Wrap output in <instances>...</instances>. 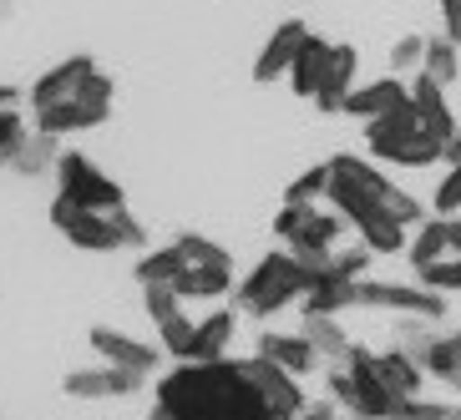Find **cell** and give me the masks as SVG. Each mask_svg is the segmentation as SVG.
<instances>
[{
	"mask_svg": "<svg viewBox=\"0 0 461 420\" xmlns=\"http://www.w3.org/2000/svg\"><path fill=\"white\" fill-rule=\"evenodd\" d=\"M188 299L177 294L173 284H142V309H148V319L152 325H163V319H173L177 309H183Z\"/></svg>",
	"mask_w": 461,
	"mask_h": 420,
	"instance_id": "cell-35",
	"label": "cell"
},
{
	"mask_svg": "<svg viewBox=\"0 0 461 420\" xmlns=\"http://www.w3.org/2000/svg\"><path fill=\"white\" fill-rule=\"evenodd\" d=\"M380 360V375H385V385L395 390V400H411V395H426V365H420L416 354H406L401 344H385V350H375Z\"/></svg>",
	"mask_w": 461,
	"mask_h": 420,
	"instance_id": "cell-22",
	"label": "cell"
},
{
	"mask_svg": "<svg viewBox=\"0 0 461 420\" xmlns=\"http://www.w3.org/2000/svg\"><path fill=\"white\" fill-rule=\"evenodd\" d=\"M325 395L335 400L345 416L360 420H391L395 416V390L380 375V360L370 344H350V354L339 365H325Z\"/></svg>",
	"mask_w": 461,
	"mask_h": 420,
	"instance_id": "cell-4",
	"label": "cell"
},
{
	"mask_svg": "<svg viewBox=\"0 0 461 420\" xmlns=\"http://www.w3.org/2000/svg\"><path fill=\"white\" fill-rule=\"evenodd\" d=\"M355 299H360V309H380V314H395V319H431V325L447 319V294H436V289H426V284L360 279V284H355Z\"/></svg>",
	"mask_w": 461,
	"mask_h": 420,
	"instance_id": "cell-9",
	"label": "cell"
},
{
	"mask_svg": "<svg viewBox=\"0 0 461 420\" xmlns=\"http://www.w3.org/2000/svg\"><path fill=\"white\" fill-rule=\"evenodd\" d=\"M411 102V82H401V76H375V82H360L350 96H345V117H355V122H375V117H385V112L406 107Z\"/></svg>",
	"mask_w": 461,
	"mask_h": 420,
	"instance_id": "cell-16",
	"label": "cell"
},
{
	"mask_svg": "<svg viewBox=\"0 0 461 420\" xmlns=\"http://www.w3.org/2000/svg\"><path fill=\"white\" fill-rule=\"evenodd\" d=\"M345 228H350L345 213L320 208V203H279V213H274V238L285 248H294L314 273H330V254L339 248Z\"/></svg>",
	"mask_w": 461,
	"mask_h": 420,
	"instance_id": "cell-6",
	"label": "cell"
},
{
	"mask_svg": "<svg viewBox=\"0 0 461 420\" xmlns=\"http://www.w3.org/2000/svg\"><path fill=\"white\" fill-rule=\"evenodd\" d=\"M137 284H177V273H183V248L177 244H163V248H142L132 264Z\"/></svg>",
	"mask_w": 461,
	"mask_h": 420,
	"instance_id": "cell-28",
	"label": "cell"
},
{
	"mask_svg": "<svg viewBox=\"0 0 461 420\" xmlns=\"http://www.w3.org/2000/svg\"><path fill=\"white\" fill-rule=\"evenodd\" d=\"M330 198V163H314L285 188V203H325Z\"/></svg>",
	"mask_w": 461,
	"mask_h": 420,
	"instance_id": "cell-31",
	"label": "cell"
},
{
	"mask_svg": "<svg viewBox=\"0 0 461 420\" xmlns=\"http://www.w3.org/2000/svg\"><path fill=\"white\" fill-rule=\"evenodd\" d=\"M239 319H244L239 309L203 314V319H198V329H193V354H188V360H198V365H208V360H229L233 335H239Z\"/></svg>",
	"mask_w": 461,
	"mask_h": 420,
	"instance_id": "cell-20",
	"label": "cell"
},
{
	"mask_svg": "<svg viewBox=\"0 0 461 420\" xmlns=\"http://www.w3.org/2000/svg\"><path fill=\"white\" fill-rule=\"evenodd\" d=\"M96 56H67V61H56L51 71H41L36 82H31V92H26V107L31 112H41V107H51V102H61L67 92H77L82 82H92L96 76Z\"/></svg>",
	"mask_w": 461,
	"mask_h": 420,
	"instance_id": "cell-15",
	"label": "cell"
},
{
	"mask_svg": "<svg viewBox=\"0 0 461 420\" xmlns=\"http://www.w3.org/2000/svg\"><path fill=\"white\" fill-rule=\"evenodd\" d=\"M416 284L436 289V294H461V254H447L426 269H416Z\"/></svg>",
	"mask_w": 461,
	"mask_h": 420,
	"instance_id": "cell-32",
	"label": "cell"
},
{
	"mask_svg": "<svg viewBox=\"0 0 461 420\" xmlns=\"http://www.w3.org/2000/svg\"><path fill=\"white\" fill-rule=\"evenodd\" d=\"M355 76H360V51L345 41H335V56H330V71H325V86H320V96H314V112H325V117H335V112H345V96L355 92Z\"/></svg>",
	"mask_w": 461,
	"mask_h": 420,
	"instance_id": "cell-19",
	"label": "cell"
},
{
	"mask_svg": "<svg viewBox=\"0 0 461 420\" xmlns=\"http://www.w3.org/2000/svg\"><path fill=\"white\" fill-rule=\"evenodd\" d=\"M314 279H320V273H314L294 248H274V254H264L254 269L239 279L233 309L244 314V319H274V314L304 304V294L314 289Z\"/></svg>",
	"mask_w": 461,
	"mask_h": 420,
	"instance_id": "cell-2",
	"label": "cell"
},
{
	"mask_svg": "<svg viewBox=\"0 0 461 420\" xmlns=\"http://www.w3.org/2000/svg\"><path fill=\"white\" fill-rule=\"evenodd\" d=\"M249 385L244 360H177L158 390H152V420H218L229 410V400Z\"/></svg>",
	"mask_w": 461,
	"mask_h": 420,
	"instance_id": "cell-1",
	"label": "cell"
},
{
	"mask_svg": "<svg viewBox=\"0 0 461 420\" xmlns=\"http://www.w3.org/2000/svg\"><path fill=\"white\" fill-rule=\"evenodd\" d=\"M436 5H441V31L461 46V0H436Z\"/></svg>",
	"mask_w": 461,
	"mask_h": 420,
	"instance_id": "cell-40",
	"label": "cell"
},
{
	"mask_svg": "<svg viewBox=\"0 0 461 420\" xmlns=\"http://www.w3.org/2000/svg\"><path fill=\"white\" fill-rule=\"evenodd\" d=\"M420 365H426V375H431L441 390L461 395V325L456 329H436L431 350H426Z\"/></svg>",
	"mask_w": 461,
	"mask_h": 420,
	"instance_id": "cell-24",
	"label": "cell"
},
{
	"mask_svg": "<svg viewBox=\"0 0 461 420\" xmlns=\"http://www.w3.org/2000/svg\"><path fill=\"white\" fill-rule=\"evenodd\" d=\"M56 192H67V198H77V203H86V208H102V213L127 208L122 183H117L112 173H102V167L77 147H67L61 157H56Z\"/></svg>",
	"mask_w": 461,
	"mask_h": 420,
	"instance_id": "cell-8",
	"label": "cell"
},
{
	"mask_svg": "<svg viewBox=\"0 0 461 420\" xmlns=\"http://www.w3.org/2000/svg\"><path fill=\"white\" fill-rule=\"evenodd\" d=\"M355 284H360V279L320 273V279H314V289L304 294V304H299V309H304V314H335V319H345L350 309H360V299H355Z\"/></svg>",
	"mask_w": 461,
	"mask_h": 420,
	"instance_id": "cell-25",
	"label": "cell"
},
{
	"mask_svg": "<svg viewBox=\"0 0 461 420\" xmlns=\"http://www.w3.org/2000/svg\"><path fill=\"white\" fill-rule=\"evenodd\" d=\"M420 61H426V36H401V41L391 46V71L395 76L420 71Z\"/></svg>",
	"mask_w": 461,
	"mask_h": 420,
	"instance_id": "cell-37",
	"label": "cell"
},
{
	"mask_svg": "<svg viewBox=\"0 0 461 420\" xmlns=\"http://www.w3.org/2000/svg\"><path fill=\"white\" fill-rule=\"evenodd\" d=\"M56 142H61V137H46V132H36V127H31V137L21 142V152H15L11 173H15V177L56 173V157H61V147H56Z\"/></svg>",
	"mask_w": 461,
	"mask_h": 420,
	"instance_id": "cell-27",
	"label": "cell"
},
{
	"mask_svg": "<svg viewBox=\"0 0 461 420\" xmlns=\"http://www.w3.org/2000/svg\"><path fill=\"white\" fill-rule=\"evenodd\" d=\"M366 147L375 163H391V167H431V163H447V142L431 137L420 127V112L416 102L385 112L375 122H366Z\"/></svg>",
	"mask_w": 461,
	"mask_h": 420,
	"instance_id": "cell-5",
	"label": "cell"
},
{
	"mask_svg": "<svg viewBox=\"0 0 461 420\" xmlns=\"http://www.w3.org/2000/svg\"><path fill=\"white\" fill-rule=\"evenodd\" d=\"M391 420H406V416H391Z\"/></svg>",
	"mask_w": 461,
	"mask_h": 420,
	"instance_id": "cell-43",
	"label": "cell"
},
{
	"mask_svg": "<svg viewBox=\"0 0 461 420\" xmlns=\"http://www.w3.org/2000/svg\"><path fill=\"white\" fill-rule=\"evenodd\" d=\"M451 406H441V400H426V395H411V400H401L395 406V416H406V420H447Z\"/></svg>",
	"mask_w": 461,
	"mask_h": 420,
	"instance_id": "cell-38",
	"label": "cell"
},
{
	"mask_svg": "<svg viewBox=\"0 0 461 420\" xmlns=\"http://www.w3.org/2000/svg\"><path fill=\"white\" fill-rule=\"evenodd\" d=\"M148 385V375H137V370H122V365H82L71 370L67 380H61V390L71 395V400H122V395H137Z\"/></svg>",
	"mask_w": 461,
	"mask_h": 420,
	"instance_id": "cell-11",
	"label": "cell"
},
{
	"mask_svg": "<svg viewBox=\"0 0 461 420\" xmlns=\"http://www.w3.org/2000/svg\"><path fill=\"white\" fill-rule=\"evenodd\" d=\"M447 420H461V406H451V410H447Z\"/></svg>",
	"mask_w": 461,
	"mask_h": 420,
	"instance_id": "cell-42",
	"label": "cell"
},
{
	"mask_svg": "<svg viewBox=\"0 0 461 420\" xmlns=\"http://www.w3.org/2000/svg\"><path fill=\"white\" fill-rule=\"evenodd\" d=\"M51 228L67 238L71 248L82 254H117V248H148V228L137 223L132 208H117V213H102V208H86L67 192L51 198Z\"/></svg>",
	"mask_w": 461,
	"mask_h": 420,
	"instance_id": "cell-3",
	"label": "cell"
},
{
	"mask_svg": "<svg viewBox=\"0 0 461 420\" xmlns=\"http://www.w3.org/2000/svg\"><path fill=\"white\" fill-rule=\"evenodd\" d=\"M86 344H92L96 360L122 365V370H137V375H152V370L163 365V344H148V339L127 335V329H112V325H92Z\"/></svg>",
	"mask_w": 461,
	"mask_h": 420,
	"instance_id": "cell-10",
	"label": "cell"
},
{
	"mask_svg": "<svg viewBox=\"0 0 461 420\" xmlns=\"http://www.w3.org/2000/svg\"><path fill=\"white\" fill-rule=\"evenodd\" d=\"M304 36H310V26H304L299 15L279 21V26L269 31V41L258 46V56H254V82L258 86H274L279 76H289V67H294V56H299V46H304Z\"/></svg>",
	"mask_w": 461,
	"mask_h": 420,
	"instance_id": "cell-14",
	"label": "cell"
},
{
	"mask_svg": "<svg viewBox=\"0 0 461 420\" xmlns=\"http://www.w3.org/2000/svg\"><path fill=\"white\" fill-rule=\"evenodd\" d=\"M299 420H360V416H345V410H339L335 400L325 395V400H310V410H304Z\"/></svg>",
	"mask_w": 461,
	"mask_h": 420,
	"instance_id": "cell-39",
	"label": "cell"
},
{
	"mask_svg": "<svg viewBox=\"0 0 461 420\" xmlns=\"http://www.w3.org/2000/svg\"><path fill=\"white\" fill-rule=\"evenodd\" d=\"M193 329H198V319H188V309H177L173 319L158 325V344H163L167 360H188L193 354Z\"/></svg>",
	"mask_w": 461,
	"mask_h": 420,
	"instance_id": "cell-30",
	"label": "cell"
},
{
	"mask_svg": "<svg viewBox=\"0 0 461 420\" xmlns=\"http://www.w3.org/2000/svg\"><path fill=\"white\" fill-rule=\"evenodd\" d=\"M411 102H416V112H420V127H426L431 137H441V142H451V137L461 132L456 112L447 107V86H441V82H431L426 71H416V76H411Z\"/></svg>",
	"mask_w": 461,
	"mask_h": 420,
	"instance_id": "cell-17",
	"label": "cell"
},
{
	"mask_svg": "<svg viewBox=\"0 0 461 420\" xmlns=\"http://www.w3.org/2000/svg\"><path fill=\"white\" fill-rule=\"evenodd\" d=\"M431 213H441V218L461 213V163H451L447 173H441V183H436V192H431Z\"/></svg>",
	"mask_w": 461,
	"mask_h": 420,
	"instance_id": "cell-36",
	"label": "cell"
},
{
	"mask_svg": "<svg viewBox=\"0 0 461 420\" xmlns=\"http://www.w3.org/2000/svg\"><path fill=\"white\" fill-rule=\"evenodd\" d=\"M112 102H117V82H112L107 71H96L92 82H82L77 92H67L61 102L51 107L31 112V127L46 137H77V132H92L112 117Z\"/></svg>",
	"mask_w": 461,
	"mask_h": 420,
	"instance_id": "cell-7",
	"label": "cell"
},
{
	"mask_svg": "<svg viewBox=\"0 0 461 420\" xmlns=\"http://www.w3.org/2000/svg\"><path fill=\"white\" fill-rule=\"evenodd\" d=\"M304 335H310V344L320 354H325V365H339L345 354H350V329L339 325L335 314H304Z\"/></svg>",
	"mask_w": 461,
	"mask_h": 420,
	"instance_id": "cell-26",
	"label": "cell"
},
{
	"mask_svg": "<svg viewBox=\"0 0 461 420\" xmlns=\"http://www.w3.org/2000/svg\"><path fill=\"white\" fill-rule=\"evenodd\" d=\"M26 92L11 82H0V167L15 163V152H21V142L31 137V122H26Z\"/></svg>",
	"mask_w": 461,
	"mask_h": 420,
	"instance_id": "cell-23",
	"label": "cell"
},
{
	"mask_svg": "<svg viewBox=\"0 0 461 420\" xmlns=\"http://www.w3.org/2000/svg\"><path fill=\"white\" fill-rule=\"evenodd\" d=\"M370 264H375V254H370L360 238H355V244H339L335 254H330V273H339V279H370Z\"/></svg>",
	"mask_w": 461,
	"mask_h": 420,
	"instance_id": "cell-33",
	"label": "cell"
},
{
	"mask_svg": "<svg viewBox=\"0 0 461 420\" xmlns=\"http://www.w3.org/2000/svg\"><path fill=\"white\" fill-rule=\"evenodd\" d=\"M420 71L441 86H451L461 76V46L451 41L447 31H441V36H426V61H420Z\"/></svg>",
	"mask_w": 461,
	"mask_h": 420,
	"instance_id": "cell-29",
	"label": "cell"
},
{
	"mask_svg": "<svg viewBox=\"0 0 461 420\" xmlns=\"http://www.w3.org/2000/svg\"><path fill=\"white\" fill-rule=\"evenodd\" d=\"M451 163H461V132L447 142V167H451Z\"/></svg>",
	"mask_w": 461,
	"mask_h": 420,
	"instance_id": "cell-41",
	"label": "cell"
},
{
	"mask_svg": "<svg viewBox=\"0 0 461 420\" xmlns=\"http://www.w3.org/2000/svg\"><path fill=\"white\" fill-rule=\"evenodd\" d=\"M173 289L183 299H203V304H213V299L233 294L239 279H233V264H188V258H183V273H177Z\"/></svg>",
	"mask_w": 461,
	"mask_h": 420,
	"instance_id": "cell-21",
	"label": "cell"
},
{
	"mask_svg": "<svg viewBox=\"0 0 461 420\" xmlns=\"http://www.w3.org/2000/svg\"><path fill=\"white\" fill-rule=\"evenodd\" d=\"M244 370H249V380L258 385V395L269 400L274 410L285 420H299L304 410H310V395H304V380L299 375H289L285 365H274V360H264V354H249L244 360Z\"/></svg>",
	"mask_w": 461,
	"mask_h": 420,
	"instance_id": "cell-12",
	"label": "cell"
},
{
	"mask_svg": "<svg viewBox=\"0 0 461 420\" xmlns=\"http://www.w3.org/2000/svg\"><path fill=\"white\" fill-rule=\"evenodd\" d=\"M330 56H335V41H325V36H304V46H299L294 67H289V92L299 96V102H314L320 96V86H325V71H330Z\"/></svg>",
	"mask_w": 461,
	"mask_h": 420,
	"instance_id": "cell-18",
	"label": "cell"
},
{
	"mask_svg": "<svg viewBox=\"0 0 461 420\" xmlns=\"http://www.w3.org/2000/svg\"><path fill=\"white\" fill-rule=\"evenodd\" d=\"M173 244L183 248V258H188V264H233V254L223 244H213L208 233H177Z\"/></svg>",
	"mask_w": 461,
	"mask_h": 420,
	"instance_id": "cell-34",
	"label": "cell"
},
{
	"mask_svg": "<svg viewBox=\"0 0 461 420\" xmlns=\"http://www.w3.org/2000/svg\"><path fill=\"white\" fill-rule=\"evenodd\" d=\"M254 354H264V360H274V365H285L289 375H299V380H310V375L325 370V354L310 344L304 329H264L258 344H254Z\"/></svg>",
	"mask_w": 461,
	"mask_h": 420,
	"instance_id": "cell-13",
	"label": "cell"
}]
</instances>
